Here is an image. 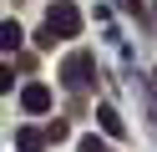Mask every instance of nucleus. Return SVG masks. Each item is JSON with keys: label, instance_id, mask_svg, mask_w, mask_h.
<instances>
[{"label": "nucleus", "instance_id": "1", "mask_svg": "<svg viewBox=\"0 0 157 152\" xmlns=\"http://www.w3.org/2000/svg\"><path fill=\"white\" fill-rule=\"evenodd\" d=\"M46 30H51L56 41L81 36V10H76L71 0H51V5H46Z\"/></svg>", "mask_w": 157, "mask_h": 152}, {"label": "nucleus", "instance_id": "2", "mask_svg": "<svg viewBox=\"0 0 157 152\" xmlns=\"http://www.w3.org/2000/svg\"><path fill=\"white\" fill-rule=\"evenodd\" d=\"M61 81L71 91H86V86H91V56H86V51H71L66 66H61Z\"/></svg>", "mask_w": 157, "mask_h": 152}, {"label": "nucleus", "instance_id": "3", "mask_svg": "<svg viewBox=\"0 0 157 152\" xmlns=\"http://www.w3.org/2000/svg\"><path fill=\"white\" fill-rule=\"evenodd\" d=\"M21 107L25 111H51V86H41V81L21 86Z\"/></svg>", "mask_w": 157, "mask_h": 152}, {"label": "nucleus", "instance_id": "4", "mask_svg": "<svg viewBox=\"0 0 157 152\" xmlns=\"http://www.w3.org/2000/svg\"><path fill=\"white\" fill-rule=\"evenodd\" d=\"M46 142H51V137H46V132H36V127H21V132H15V147H21V152H41Z\"/></svg>", "mask_w": 157, "mask_h": 152}, {"label": "nucleus", "instance_id": "5", "mask_svg": "<svg viewBox=\"0 0 157 152\" xmlns=\"http://www.w3.org/2000/svg\"><path fill=\"white\" fill-rule=\"evenodd\" d=\"M96 122H101V132H112V137H122V132H127V127H122V117H117L112 107H96Z\"/></svg>", "mask_w": 157, "mask_h": 152}, {"label": "nucleus", "instance_id": "6", "mask_svg": "<svg viewBox=\"0 0 157 152\" xmlns=\"http://www.w3.org/2000/svg\"><path fill=\"white\" fill-rule=\"evenodd\" d=\"M21 36H25V30L15 25V20H5V25H0V46H5V51H15V46H21Z\"/></svg>", "mask_w": 157, "mask_h": 152}, {"label": "nucleus", "instance_id": "7", "mask_svg": "<svg viewBox=\"0 0 157 152\" xmlns=\"http://www.w3.org/2000/svg\"><path fill=\"white\" fill-rule=\"evenodd\" d=\"M81 152H106V147H101L96 137H81Z\"/></svg>", "mask_w": 157, "mask_h": 152}, {"label": "nucleus", "instance_id": "8", "mask_svg": "<svg viewBox=\"0 0 157 152\" xmlns=\"http://www.w3.org/2000/svg\"><path fill=\"white\" fill-rule=\"evenodd\" d=\"M127 5H132V10H137V0H127Z\"/></svg>", "mask_w": 157, "mask_h": 152}]
</instances>
